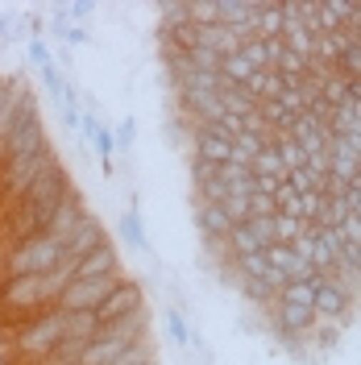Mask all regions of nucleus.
Returning <instances> with one entry per match:
<instances>
[{
    "mask_svg": "<svg viewBox=\"0 0 361 365\" xmlns=\"http://www.w3.org/2000/svg\"><path fill=\"white\" fill-rule=\"evenodd\" d=\"M220 104H225V113L237 116V120H245V116L258 113V100H253L245 88H228V83L220 88Z\"/></svg>",
    "mask_w": 361,
    "mask_h": 365,
    "instance_id": "18",
    "label": "nucleus"
},
{
    "mask_svg": "<svg viewBox=\"0 0 361 365\" xmlns=\"http://www.w3.org/2000/svg\"><path fill=\"white\" fill-rule=\"evenodd\" d=\"M125 274H104V278H75L67 291L59 295V312H96L104 299H108V291H113L116 282H121Z\"/></svg>",
    "mask_w": 361,
    "mask_h": 365,
    "instance_id": "4",
    "label": "nucleus"
},
{
    "mask_svg": "<svg viewBox=\"0 0 361 365\" xmlns=\"http://www.w3.org/2000/svg\"><path fill=\"white\" fill-rule=\"evenodd\" d=\"M63 336H67V312L50 307V312H38V316L21 319V324L13 328V336H9V349H13V357H21L25 365H38L59 349Z\"/></svg>",
    "mask_w": 361,
    "mask_h": 365,
    "instance_id": "2",
    "label": "nucleus"
},
{
    "mask_svg": "<svg viewBox=\"0 0 361 365\" xmlns=\"http://www.w3.org/2000/svg\"><path fill=\"white\" fill-rule=\"evenodd\" d=\"M166 332H171V341L179 344V349H187V344H195V336L187 332V319H183L179 307H166Z\"/></svg>",
    "mask_w": 361,
    "mask_h": 365,
    "instance_id": "25",
    "label": "nucleus"
},
{
    "mask_svg": "<svg viewBox=\"0 0 361 365\" xmlns=\"http://www.w3.org/2000/svg\"><path fill=\"white\" fill-rule=\"evenodd\" d=\"M191 158L212 162V166H225V162L233 158V141H225V137H216L212 129L195 125V129H191Z\"/></svg>",
    "mask_w": 361,
    "mask_h": 365,
    "instance_id": "8",
    "label": "nucleus"
},
{
    "mask_svg": "<svg viewBox=\"0 0 361 365\" xmlns=\"http://www.w3.org/2000/svg\"><path fill=\"white\" fill-rule=\"evenodd\" d=\"M63 46H88V29H83V25H67V38H63Z\"/></svg>",
    "mask_w": 361,
    "mask_h": 365,
    "instance_id": "35",
    "label": "nucleus"
},
{
    "mask_svg": "<svg viewBox=\"0 0 361 365\" xmlns=\"http://www.w3.org/2000/svg\"><path fill=\"white\" fill-rule=\"evenodd\" d=\"M320 282H324V274H312V278H295V282H283V291H278V303H299V307H312V303H316Z\"/></svg>",
    "mask_w": 361,
    "mask_h": 365,
    "instance_id": "13",
    "label": "nucleus"
},
{
    "mask_svg": "<svg viewBox=\"0 0 361 365\" xmlns=\"http://www.w3.org/2000/svg\"><path fill=\"white\" fill-rule=\"evenodd\" d=\"M133 137H137V125H133V116H125V120H121V125L113 129L116 154H129V150H133Z\"/></svg>",
    "mask_w": 361,
    "mask_h": 365,
    "instance_id": "27",
    "label": "nucleus"
},
{
    "mask_svg": "<svg viewBox=\"0 0 361 365\" xmlns=\"http://www.w3.org/2000/svg\"><path fill=\"white\" fill-rule=\"evenodd\" d=\"M312 312H316V319H328V324H345L349 319V312H353V299L340 291L332 278H324L316 291V303H312Z\"/></svg>",
    "mask_w": 361,
    "mask_h": 365,
    "instance_id": "6",
    "label": "nucleus"
},
{
    "mask_svg": "<svg viewBox=\"0 0 361 365\" xmlns=\"http://www.w3.org/2000/svg\"><path fill=\"white\" fill-rule=\"evenodd\" d=\"M71 282H75V270H71V262H63L59 270H50V274L9 278L0 287V303H4V312H17V324H21V319L38 316V312H50Z\"/></svg>",
    "mask_w": 361,
    "mask_h": 365,
    "instance_id": "1",
    "label": "nucleus"
},
{
    "mask_svg": "<svg viewBox=\"0 0 361 365\" xmlns=\"http://www.w3.org/2000/svg\"><path fill=\"white\" fill-rule=\"evenodd\" d=\"M337 75H345V79H361V38H353V42L345 46V54L337 58Z\"/></svg>",
    "mask_w": 361,
    "mask_h": 365,
    "instance_id": "24",
    "label": "nucleus"
},
{
    "mask_svg": "<svg viewBox=\"0 0 361 365\" xmlns=\"http://www.w3.org/2000/svg\"><path fill=\"white\" fill-rule=\"evenodd\" d=\"M258 116L266 120V129H270V133H287V129H291V120H295L278 100H262V104H258Z\"/></svg>",
    "mask_w": 361,
    "mask_h": 365,
    "instance_id": "22",
    "label": "nucleus"
},
{
    "mask_svg": "<svg viewBox=\"0 0 361 365\" xmlns=\"http://www.w3.org/2000/svg\"><path fill=\"white\" fill-rule=\"evenodd\" d=\"M83 216H88V204L79 200V191H71L67 200L54 207V216H50V228H46V232H50V237H59V241H67L71 232L79 228Z\"/></svg>",
    "mask_w": 361,
    "mask_h": 365,
    "instance_id": "10",
    "label": "nucleus"
},
{
    "mask_svg": "<svg viewBox=\"0 0 361 365\" xmlns=\"http://www.w3.org/2000/svg\"><path fill=\"white\" fill-rule=\"evenodd\" d=\"M340 237H345V245H361V220H357V216H345Z\"/></svg>",
    "mask_w": 361,
    "mask_h": 365,
    "instance_id": "33",
    "label": "nucleus"
},
{
    "mask_svg": "<svg viewBox=\"0 0 361 365\" xmlns=\"http://www.w3.org/2000/svg\"><path fill=\"white\" fill-rule=\"evenodd\" d=\"M283 25H287V13H283V0H258V17H253V34H258V38H283Z\"/></svg>",
    "mask_w": 361,
    "mask_h": 365,
    "instance_id": "12",
    "label": "nucleus"
},
{
    "mask_svg": "<svg viewBox=\"0 0 361 365\" xmlns=\"http://www.w3.org/2000/svg\"><path fill=\"white\" fill-rule=\"evenodd\" d=\"M71 270H75V278H104V274H121V257H116V250L104 241V245L91 250L88 257L71 262Z\"/></svg>",
    "mask_w": 361,
    "mask_h": 365,
    "instance_id": "11",
    "label": "nucleus"
},
{
    "mask_svg": "<svg viewBox=\"0 0 361 365\" xmlns=\"http://www.w3.org/2000/svg\"><path fill=\"white\" fill-rule=\"evenodd\" d=\"M345 200H349V212H353V216L361 220V179L349 187V195H345Z\"/></svg>",
    "mask_w": 361,
    "mask_h": 365,
    "instance_id": "36",
    "label": "nucleus"
},
{
    "mask_svg": "<svg viewBox=\"0 0 361 365\" xmlns=\"http://www.w3.org/2000/svg\"><path fill=\"white\" fill-rule=\"evenodd\" d=\"M245 91L262 104V100H278V91H283V75L278 71H253L249 75V83H245Z\"/></svg>",
    "mask_w": 361,
    "mask_h": 365,
    "instance_id": "17",
    "label": "nucleus"
},
{
    "mask_svg": "<svg viewBox=\"0 0 361 365\" xmlns=\"http://www.w3.org/2000/svg\"><path fill=\"white\" fill-rule=\"evenodd\" d=\"M137 307H146V303H141V282H137V278H121L113 291H108V299H104L91 316L100 319V328H104V324L129 316V312H137Z\"/></svg>",
    "mask_w": 361,
    "mask_h": 365,
    "instance_id": "5",
    "label": "nucleus"
},
{
    "mask_svg": "<svg viewBox=\"0 0 361 365\" xmlns=\"http://www.w3.org/2000/svg\"><path fill=\"white\" fill-rule=\"evenodd\" d=\"M278 207H274V195H266V191H253L249 195V216H274Z\"/></svg>",
    "mask_w": 361,
    "mask_h": 365,
    "instance_id": "32",
    "label": "nucleus"
},
{
    "mask_svg": "<svg viewBox=\"0 0 361 365\" xmlns=\"http://www.w3.org/2000/svg\"><path fill=\"white\" fill-rule=\"evenodd\" d=\"M216 170H220V166H212V162L191 158V182H195V191H203V187H212V182H216Z\"/></svg>",
    "mask_w": 361,
    "mask_h": 365,
    "instance_id": "29",
    "label": "nucleus"
},
{
    "mask_svg": "<svg viewBox=\"0 0 361 365\" xmlns=\"http://www.w3.org/2000/svg\"><path fill=\"white\" fill-rule=\"evenodd\" d=\"M249 75H253V67H249V58L237 50V54H225L220 58V79H225L228 88H245Z\"/></svg>",
    "mask_w": 361,
    "mask_h": 365,
    "instance_id": "19",
    "label": "nucleus"
},
{
    "mask_svg": "<svg viewBox=\"0 0 361 365\" xmlns=\"http://www.w3.org/2000/svg\"><path fill=\"white\" fill-rule=\"evenodd\" d=\"M249 228H253V237H258L262 250L274 245V216H249Z\"/></svg>",
    "mask_w": 361,
    "mask_h": 365,
    "instance_id": "28",
    "label": "nucleus"
},
{
    "mask_svg": "<svg viewBox=\"0 0 361 365\" xmlns=\"http://www.w3.org/2000/svg\"><path fill=\"white\" fill-rule=\"evenodd\" d=\"M63 257H67V241H59V237H50V232H38V237L13 241V245L4 250L0 270H4V282H9V278H29V274L59 270Z\"/></svg>",
    "mask_w": 361,
    "mask_h": 365,
    "instance_id": "3",
    "label": "nucleus"
},
{
    "mask_svg": "<svg viewBox=\"0 0 361 365\" xmlns=\"http://www.w3.org/2000/svg\"><path fill=\"white\" fill-rule=\"evenodd\" d=\"M17 29H21V17L17 13H0V42H9Z\"/></svg>",
    "mask_w": 361,
    "mask_h": 365,
    "instance_id": "34",
    "label": "nucleus"
},
{
    "mask_svg": "<svg viewBox=\"0 0 361 365\" xmlns=\"http://www.w3.org/2000/svg\"><path fill=\"white\" fill-rule=\"evenodd\" d=\"M162 29H179V25H191V0H166L158 4Z\"/></svg>",
    "mask_w": 361,
    "mask_h": 365,
    "instance_id": "23",
    "label": "nucleus"
},
{
    "mask_svg": "<svg viewBox=\"0 0 361 365\" xmlns=\"http://www.w3.org/2000/svg\"><path fill=\"white\" fill-rule=\"evenodd\" d=\"M121 237H125V245L133 253H150V237H146V220H141V212L129 207L125 216H121Z\"/></svg>",
    "mask_w": 361,
    "mask_h": 365,
    "instance_id": "15",
    "label": "nucleus"
},
{
    "mask_svg": "<svg viewBox=\"0 0 361 365\" xmlns=\"http://www.w3.org/2000/svg\"><path fill=\"white\" fill-rule=\"evenodd\" d=\"M270 137L274 133H241L237 141H233V158L237 166H253V158L262 154V150H270Z\"/></svg>",
    "mask_w": 361,
    "mask_h": 365,
    "instance_id": "14",
    "label": "nucleus"
},
{
    "mask_svg": "<svg viewBox=\"0 0 361 365\" xmlns=\"http://www.w3.org/2000/svg\"><path fill=\"white\" fill-rule=\"evenodd\" d=\"M249 170H253V179H274V182L287 179V166H283V158H278V150H274V145H270V150H262V154L253 158Z\"/></svg>",
    "mask_w": 361,
    "mask_h": 365,
    "instance_id": "20",
    "label": "nucleus"
},
{
    "mask_svg": "<svg viewBox=\"0 0 361 365\" xmlns=\"http://www.w3.org/2000/svg\"><path fill=\"white\" fill-rule=\"evenodd\" d=\"M266 262H270V270H278L287 282H295V278H312V274H316L312 262L295 250V245H270V250H266Z\"/></svg>",
    "mask_w": 361,
    "mask_h": 365,
    "instance_id": "9",
    "label": "nucleus"
},
{
    "mask_svg": "<svg viewBox=\"0 0 361 365\" xmlns=\"http://www.w3.org/2000/svg\"><path fill=\"white\" fill-rule=\"evenodd\" d=\"M63 13H67L71 25H88L91 13H96V4H91V0H75V4H63Z\"/></svg>",
    "mask_w": 361,
    "mask_h": 365,
    "instance_id": "31",
    "label": "nucleus"
},
{
    "mask_svg": "<svg viewBox=\"0 0 361 365\" xmlns=\"http://www.w3.org/2000/svg\"><path fill=\"white\" fill-rule=\"evenodd\" d=\"M104 241H108V237H104L100 216H91V212H88V216L79 220V228L67 237V257H63V262H79V257H88L91 250H100Z\"/></svg>",
    "mask_w": 361,
    "mask_h": 365,
    "instance_id": "7",
    "label": "nucleus"
},
{
    "mask_svg": "<svg viewBox=\"0 0 361 365\" xmlns=\"http://www.w3.org/2000/svg\"><path fill=\"white\" fill-rule=\"evenodd\" d=\"M25 54H29V63H34L38 71L54 63V58H50V46H46V38H29V42H25Z\"/></svg>",
    "mask_w": 361,
    "mask_h": 365,
    "instance_id": "30",
    "label": "nucleus"
},
{
    "mask_svg": "<svg viewBox=\"0 0 361 365\" xmlns=\"http://www.w3.org/2000/svg\"><path fill=\"white\" fill-rule=\"evenodd\" d=\"M96 332H100V319L91 316V312H67V336L71 341H96Z\"/></svg>",
    "mask_w": 361,
    "mask_h": 365,
    "instance_id": "21",
    "label": "nucleus"
},
{
    "mask_svg": "<svg viewBox=\"0 0 361 365\" xmlns=\"http://www.w3.org/2000/svg\"><path fill=\"white\" fill-rule=\"evenodd\" d=\"M303 237H312V225L303 216H278L274 212V245H295Z\"/></svg>",
    "mask_w": 361,
    "mask_h": 365,
    "instance_id": "16",
    "label": "nucleus"
},
{
    "mask_svg": "<svg viewBox=\"0 0 361 365\" xmlns=\"http://www.w3.org/2000/svg\"><path fill=\"white\" fill-rule=\"evenodd\" d=\"M220 207H225V216L233 220V225H245L249 220V195H225Z\"/></svg>",
    "mask_w": 361,
    "mask_h": 365,
    "instance_id": "26",
    "label": "nucleus"
}]
</instances>
